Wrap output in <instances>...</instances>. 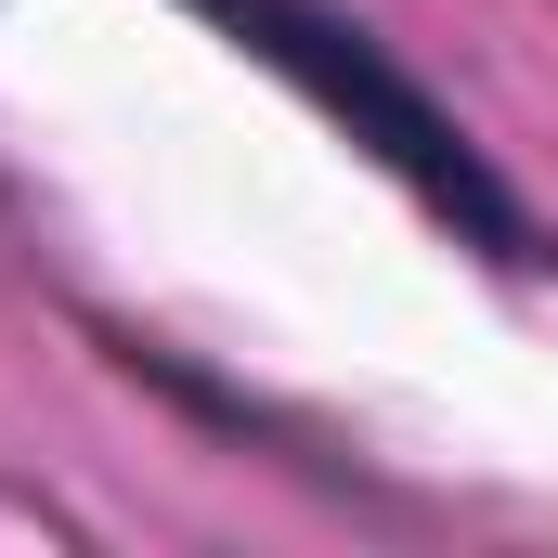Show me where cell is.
<instances>
[{
    "mask_svg": "<svg viewBox=\"0 0 558 558\" xmlns=\"http://www.w3.org/2000/svg\"><path fill=\"white\" fill-rule=\"evenodd\" d=\"M208 13H221L260 65H286L325 118H351V143H377L428 208H454L468 234H507V195H494V169L468 156V131L428 105L416 78H390V65L364 52V26H338V13H312V0H208Z\"/></svg>",
    "mask_w": 558,
    "mask_h": 558,
    "instance_id": "obj_1",
    "label": "cell"
}]
</instances>
